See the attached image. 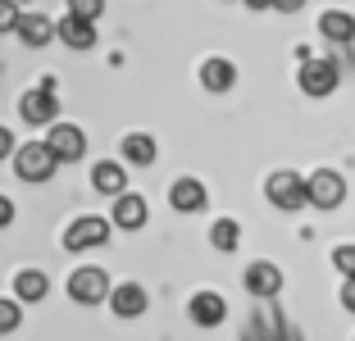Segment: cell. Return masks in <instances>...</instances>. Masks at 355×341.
Instances as JSON below:
<instances>
[{
	"label": "cell",
	"mask_w": 355,
	"mask_h": 341,
	"mask_svg": "<svg viewBox=\"0 0 355 341\" xmlns=\"http://www.w3.org/2000/svg\"><path fill=\"white\" fill-rule=\"evenodd\" d=\"M14 173L23 177V182H51L55 168H60V159H55V150L46 141H23L14 146Z\"/></svg>",
	"instance_id": "cell-1"
},
{
	"label": "cell",
	"mask_w": 355,
	"mask_h": 341,
	"mask_svg": "<svg viewBox=\"0 0 355 341\" xmlns=\"http://www.w3.org/2000/svg\"><path fill=\"white\" fill-rule=\"evenodd\" d=\"M264 196H269L273 209H287V214H296V209L310 205L305 177L296 173V168H278V173H269V182H264Z\"/></svg>",
	"instance_id": "cell-2"
},
{
	"label": "cell",
	"mask_w": 355,
	"mask_h": 341,
	"mask_svg": "<svg viewBox=\"0 0 355 341\" xmlns=\"http://www.w3.org/2000/svg\"><path fill=\"white\" fill-rule=\"evenodd\" d=\"M55 114H60V96H55V78H42V87H32V91H23L19 100V119L32 128H46L55 123Z\"/></svg>",
	"instance_id": "cell-3"
},
{
	"label": "cell",
	"mask_w": 355,
	"mask_h": 341,
	"mask_svg": "<svg viewBox=\"0 0 355 341\" xmlns=\"http://www.w3.org/2000/svg\"><path fill=\"white\" fill-rule=\"evenodd\" d=\"M110 237H114V223H110V218L83 214V218H73V223L64 227V250H96Z\"/></svg>",
	"instance_id": "cell-4"
},
{
	"label": "cell",
	"mask_w": 355,
	"mask_h": 341,
	"mask_svg": "<svg viewBox=\"0 0 355 341\" xmlns=\"http://www.w3.org/2000/svg\"><path fill=\"white\" fill-rule=\"evenodd\" d=\"M296 82H301L305 96L324 100V96L337 91V64L333 60H314V55H301V73H296Z\"/></svg>",
	"instance_id": "cell-5"
},
{
	"label": "cell",
	"mask_w": 355,
	"mask_h": 341,
	"mask_svg": "<svg viewBox=\"0 0 355 341\" xmlns=\"http://www.w3.org/2000/svg\"><path fill=\"white\" fill-rule=\"evenodd\" d=\"M305 191H310V205L314 209H337L346 200V177L337 168H314L305 177Z\"/></svg>",
	"instance_id": "cell-6"
},
{
	"label": "cell",
	"mask_w": 355,
	"mask_h": 341,
	"mask_svg": "<svg viewBox=\"0 0 355 341\" xmlns=\"http://www.w3.org/2000/svg\"><path fill=\"white\" fill-rule=\"evenodd\" d=\"M69 296H73L78 305H101V300L110 296V273L96 269V264L73 269V273H69Z\"/></svg>",
	"instance_id": "cell-7"
},
{
	"label": "cell",
	"mask_w": 355,
	"mask_h": 341,
	"mask_svg": "<svg viewBox=\"0 0 355 341\" xmlns=\"http://www.w3.org/2000/svg\"><path fill=\"white\" fill-rule=\"evenodd\" d=\"M46 146L55 150V159H60V164H78V159L87 155V132L78 123H51Z\"/></svg>",
	"instance_id": "cell-8"
},
{
	"label": "cell",
	"mask_w": 355,
	"mask_h": 341,
	"mask_svg": "<svg viewBox=\"0 0 355 341\" xmlns=\"http://www.w3.org/2000/svg\"><path fill=\"white\" fill-rule=\"evenodd\" d=\"M241 287L251 291V296H278L282 291V269L278 264H269V259H255V264H246V273H241Z\"/></svg>",
	"instance_id": "cell-9"
},
{
	"label": "cell",
	"mask_w": 355,
	"mask_h": 341,
	"mask_svg": "<svg viewBox=\"0 0 355 341\" xmlns=\"http://www.w3.org/2000/svg\"><path fill=\"white\" fill-rule=\"evenodd\" d=\"M168 205L178 209V214H200V209L209 205V191L200 177H178L173 186H168Z\"/></svg>",
	"instance_id": "cell-10"
},
{
	"label": "cell",
	"mask_w": 355,
	"mask_h": 341,
	"mask_svg": "<svg viewBox=\"0 0 355 341\" xmlns=\"http://www.w3.org/2000/svg\"><path fill=\"white\" fill-rule=\"evenodd\" d=\"M150 305L146 287L141 282H119V287H110V310L119 314V319H141Z\"/></svg>",
	"instance_id": "cell-11"
},
{
	"label": "cell",
	"mask_w": 355,
	"mask_h": 341,
	"mask_svg": "<svg viewBox=\"0 0 355 341\" xmlns=\"http://www.w3.org/2000/svg\"><path fill=\"white\" fill-rule=\"evenodd\" d=\"M187 314L196 328H219L223 319H228V300L219 296V291H196V296L187 300Z\"/></svg>",
	"instance_id": "cell-12"
},
{
	"label": "cell",
	"mask_w": 355,
	"mask_h": 341,
	"mask_svg": "<svg viewBox=\"0 0 355 341\" xmlns=\"http://www.w3.org/2000/svg\"><path fill=\"white\" fill-rule=\"evenodd\" d=\"M146 218H150V209H146V200L137 196V191L114 196V209H110V223H114V227H123V232H141Z\"/></svg>",
	"instance_id": "cell-13"
},
{
	"label": "cell",
	"mask_w": 355,
	"mask_h": 341,
	"mask_svg": "<svg viewBox=\"0 0 355 341\" xmlns=\"http://www.w3.org/2000/svg\"><path fill=\"white\" fill-rule=\"evenodd\" d=\"M14 37H19L28 51H42V46H51L55 42V23L46 19V14H19V28H14Z\"/></svg>",
	"instance_id": "cell-14"
},
{
	"label": "cell",
	"mask_w": 355,
	"mask_h": 341,
	"mask_svg": "<svg viewBox=\"0 0 355 341\" xmlns=\"http://www.w3.org/2000/svg\"><path fill=\"white\" fill-rule=\"evenodd\" d=\"M55 37H60L69 51H92V46H96V23H92V19H73V14H64V19L55 23Z\"/></svg>",
	"instance_id": "cell-15"
},
{
	"label": "cell",
	"mask_w": 355,
	"mask_h": 341,
	"mask_svg": "<svg viewBox=\"0 0 355 341\" xmlns=\"http://www.w3.org/2000/svg\"><path fill=\"white\" fill-rule=\"evenodd\" d=\"M232 82H237V69H232V60H223V55H209L205 64H200V87L214 96L232 91Z\"/></svg>",
	"instance_id": "cell-16"
},
{
	"label": "cell",
	"mask_w": 355,
	"mask_h": 341,
	"mask_svg": "<svg viewBox=\"0 0 355 341\" xmlns=\"http://www.w3.org/2000/svg\"><path fill=\"white\" fill-rule=\"evenodd\" d=\"M92 186L101 196H123L128 191V168L119 164V159H101V164L92 168Z\"/></svg>",
	"instance_id": "cell-17"
},
{
	"label": "cell",
	"mask_w": 355,
	"mask_h": 341,
	"mask_svg": "<svg viewBox=\"0 0 355 341\" xmlns=\"http://www.w3.org/2000/svg\"><path fill=\"white\" fill-rule=\"evenodd\" d=\"M319 37H324V42H337V46H351L355 42V19L346 10L319 14Z\"/></svg>",
	"instance_id": "cell-18"
},
{
	"label": "cell",
	"mask_w": 355,
	"mask_h": 341,
	"mask_svg": "<svg viewBox=\"0 0 355 341\" xmlns=\"http://www.w3.org/2000/svg\"><path fill=\"white\" fill-rule=\"evenodd\" d=\"M123 159L137 168H150L155 164V137L150 132H128L123 137Z\"/></svg>",
	"instance_id": "cell-19"
},
{
	"label": "cell",
	"mask_w": 355,
	"mask_h": 341,
	"mask_svg": "<svg viewBox=\"0 0 355 341\" xmlns=\"http://www.w3.org/2000/svg\"><path fill=\"white\" fill-rule=\"evenodd\" d=\"M14 291H19V300L37 305V300H46V291H51V278H46L42 269H23L19 278H14Z\"/></svg>",
	"instance_id": "cell-20"
},
{
	"label": "cell",
	"mask_w": 355,
	"mask_h": 341,
	"mask_svg": "<svg viewBox=\"0 0 355 341\" xmlns=\"http://www.w3.org/2000/svg\"><path fill=\"white\" fill-rule=\"evenodd\" d=\"M237 241H241V223L237 218H214V227H209V246L214 250H237Z\"/></svg>",
	"instance_id": "cell-21"
},
{
	"label": "cell",
	"mask_w": 355,
	"mask_h": 341,
	"mask_svg": "<svg viewBox=\"0 0 355 341\" xmlns=\"http://www.w3.org/2000/svg\"><path fill=\"white\" fill-rule=\"evenodd\" d=\"M333 269L342 273V278H355V241H346V246L333 250Z\"/></svg>",
	"instance_id": "cell-22"
},
{
	"label": "cell",
	"mask_w": 355,
	"mask_h": 341,
	"mask_svg": "<svg viewBox=\"0 0 355 341\" xmlns=\"http://www.w3.org/2000/svg\"><path fill=\"white\" fill-rule=\"evenodd\" d=\"M69 14H73V19H101L105 14V0H69Z\"/></svg>",
	"instance_id": "cell-23"
},
{
	"label": "cell",
	"mask_w": 355,
	"mask_h": 341,
	"mask_svg": "<svg viewBox=\"0 0 355 341\" xmlns=\"http://www.w3.org/2000/svg\"><path fill=\"white\" fill-rule=\"evenodd\" d=\"M23 323V310H19V300H0V332H14Z\"/></svg>",
	"instance_id": "cell-24"
},
{
	"label": "cell",
	"mask_w": 355,
	"mask_h": 341,
	"mask_svg": "<svg viewBox=\"0 0 355 341\" xmlns=\"http://www.w3.org/2000/svg\"><path fill=\"white\" fill-rule=\"evenodd\" d=\"M19 5H14V0H0V32H14L19 28Z\"/></svg>",
	"instance_id": "cell-25"
},
{
	"label": "cell",
	"mask_w": 355,
	"mask_h": 341,
	"mask_svg": "<svg viewBox=\"0 0 355 341\" xmlns=\"http://www.w3.org/2000/svg\"><path fill=\"white\" fill-rule=\"evenodd\" d=\"M10 155H14V132L0 123V159H10Z\"/></svg>",
	"instance_id": "cell-26"
},
{
	"label": "cell",
	"mask_w": 355,
	"mask_h": 341,
	"mask_svg": "<svg viewBox=\"0 0 355 341\" xmlns=\"http://www.w3.org/2000/svg\"><path fill=\"white\" fill-rule=\"evenodd\" d=\"M342 305H346V314H355V278L342 282Z\"/></svg>",
	"instance_id": "cell-27"
},
{
	"label": "cell",
	"mask_w": 355,
	"mask_h": 341,
	"mask_svg": "<svg viewBox=\"0 0 355 341\" xmlns=\"http://www.w3.org/2000/svg\"><path fill=\"white\" fill-rule=\"evenodd\" d=\"M10 223H14V200L0 196V227H10Z\"/></svg>",
	"instance_id": "cell-28"
},
{
	"label": "cell",
	"mask_w": 355,
	"mask_h": 341,
	"mask_svg": "<svg viewBox=\"0 0 355 341\" xmlns=\"http://www.w3.org/2000/svg\"><path fill=\"white\" fill-rule=\"evenodd\" d=\"M301 5H305V0H273V10H278V14H301Z\"/></svg>",
	"instance_id": "cell-29"
},
{
	"label": "cell",
	"mask_w": 355,
	"mask_h": 341,
	"mask_svg": "<svg viewBox=\"0 0 355 341\" xmlns=\"http://www.w3.org/2000/svg\"><path fill=\"white\" fill-rule=\"evenodd\" d=\"M246 10H273V0H241Z\"/></svg>",
	"instance_id": "cell-30"
}]
</instances>
